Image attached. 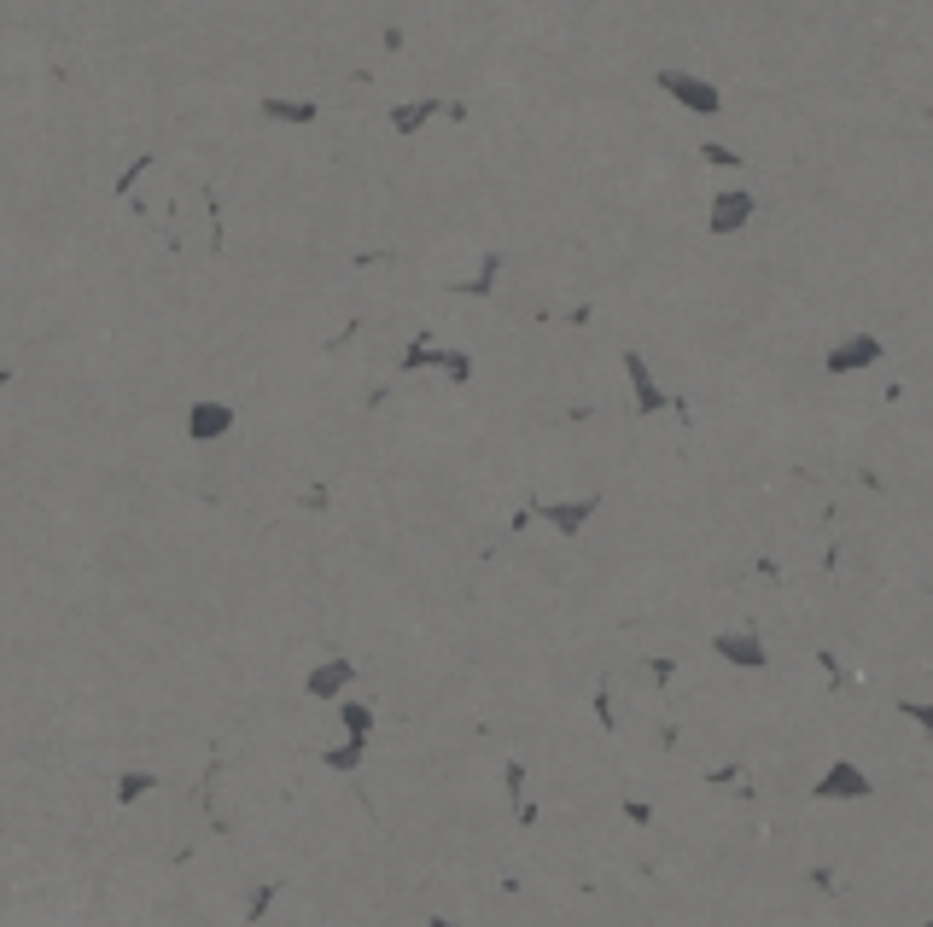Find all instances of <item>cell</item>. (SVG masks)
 <instances>
[{
	"label": "cell",
	"mask_w": 933,
	"mask_h": 927,
	"mask_svg": "<svg viewBox=\"0 0 933 927\" xmlns=\"http://www.w3.org/2000/svg\"><path fill=\"white\" fill-rule=\"evenodd\" d=\"M228 426H234V408H228V403H193V415H187V431H193L199 444L222 438Z\"/></svg>",
	"instance_id": "6da1fadb"
},
{
	"label": "cell",
	"mask_w": 933,
	"mask_h": 927,
	"mask_svg": "<svg viewBox=\"0 0 933 927\" xmlns=\"http://www.w3.org/2000/svg\"><path fill=\"white\" fill-rule=\"evenodd\" d=\"M262 117H280V122H310L315 106H303V99H262Z\"/></svg>",
	"instance_id": "7a4b0ae2"
},
{
	"label": "cell",
	"mask_w": 933,
	"mask_h": 927,
	"mask_svg": "<svg viewBox=\"0 0 933 927\" xmlns=\"http://www.w3.org/2000/svg\"><path fill=\"white\" fill-rule=\"evenodd\" d=\"M420 117H432V106H426V99H420V106H403V111H397V129H403V135L420 129Z\"/></svg>",
	"instance_id": "3957f363"
}]
</instances>
